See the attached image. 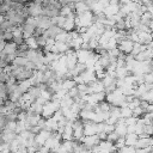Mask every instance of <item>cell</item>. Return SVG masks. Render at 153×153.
Here are the masks:
<instances>
[{
	"label": "cell",
	"instance_id": "14",
	"mask_svg": "<svg viewBox=\"0 0 153 153\" xmlns=\"http://www.w3.org/2000/svg\"><path fill=\"white\" fill-rule=\"evenodd\" d=\"M115 131L118 134L120 137H124L127 134V126L126 123H116L115 124Z\"/></svg>",
	"mask_w": 153,
	"mask_h": 153
},
{
	"label": "cell",
	"instance_id": "33",
	"mask_svg": "<svg viewBox=\"0 0 153 153\" xmlns=\"http://www.w3.org/2000/svg\"><path fill=\"white\" fill-rule=\"evenodd\" d=\"M84 1H85V2L88 5V7H91V6H92L94 2H97V0H84Z\"/></svg>",
	"mask_w": 153,
	"mask_h": 153
},
{
	"label": "cell",
	"instance_id": "6",
	"mask_svg": "<svg viewBox=\"0 0 153 153\" xmlns=\"http://www.w3.org/2000/svg\"><path fill=\"white\" fill-rule=\"evenodd\" d=\"M91 54H92L91 50H85V49H78V50H75V55H76L78 62H82V63H85V61L87 59H90Z\"/></svg>",
	"mask_w": 153,
	"mask_h": 153
},
{
	"label": "cell",
	"instance_id": "18",
	"mask_svg": "<svg viewBox=\"0 0 153 153\" xmlns=\"http://www.w3.org/2000/svg\"><path fill=\"white\" fill-rule=\"evenodd\" d=\"M75 85H76V84H75V81H74L73 79H66V80H63V81L61 82L62 88L66 90V91H68L71 87H73V86H75Z\"/></svg>",
	"mask_w": 153,
	"mask_h": 153
},
{
	"label": "cell",
	"instance_id": "1",
	"mask_svg": "<svg viewBox=\"0 0 153 153\" xmlns=\"http://www.w3.org/2000/svg\"><path fill=\"white\" fill-rule=\"evenodd\" d=\"M5 18L8 19V20H10L13 25H16V26L22 25V24L26 20V18L23 16V13H22L20 11H14V10H10L8 12H6V13H5Z\"/></svg>",
	"mask_w": 153,
	"mask_h": 153
},
{
	"label": "cell",
	"instance_id": "2",
	"mask_svg": "<svg viewBox=\"0 0 153 153\" xmlns=\"http://www.w3.org/2000/svg\"><path fill=\"white\" fill-rule=\"evenodd\" d=\"M133 41H130V39H122L118 44H117V48L121 50V51H123L124 54H129L130 51H131V49H133Z\"/></svg>",
	"mask_w": 153,
	"mask_h": 153
},
{
	"label": "cell",
	"instance_id": "22",
	"mask_svg": "<svg viewBox=\"0 0 153 153\" xmlns=\"http://www.w3.org/2000/svg\"><path fill=\"white\" fill-rule=\"evenodd\" d=\"M35 39H36V43L38 45V48H43L47 43V38L43 36V35H39V36H33Z\"/></svg>",
	"mask_w": 153,
	"mask_h": 153
},
{
	"label": "cell",
	"instance_id": "25",
	"mask_svg": "<svg viewBox=\"0 0 153 153\" xmlns=\"http://www.w3.org/2000/svg\"><path fill=\"white\" fill-rule=\"evenodd\" d=\"M143 78V82L145 84H152L153 82V75H152V72H148V73H145L142 75Z\"/></svg>",
	"mask_w": 153,
	"mask_h": 153
},
{
	"label": "cell",
	"instance_id": "8",
	"mask_svg": "<svg viewBox=\"0 0 153 153\" xmlns=\"http://www.w3.org/2000/svg\"><path fill=\"white\" fill-rule=\"evenodd\" d=\"M2 140L6 142V143H10L12 140H14L16 139V136L18 135L14 130H10V129H6V128H4L2 129Z\"/></svg>",
	"mask_w": 153,
	"mask_h": 153
},
{
	"label": "cell",
	"instance_id": "21",
	"mask_svg": "<svg viewBox=\"0 0 153 153\" xmlns=\"http://www.w3.org/2000/svg\"><path fill=\"white\" fill-rule=\"evenodd\" d=\"M27 61H29V60H27L26 57H24V56H16V57L13 59L12 63H13V65H17V66H25Z\"/></svg>",
	"mask_w": 153,
	"mask_h": 153
},
{
	"label": "cell",
	"instance_id": "4",
	"mask_svg": "<svg viewBox=\"0 0 153 153\" xmlns=\"http://www.w3.org/2000/svg\"><path fill=\"white\" fill-rule=\"evenodd\" d=\"M137 42L140 44H143V45H147L148 43L152 42V35L149 31H141L137 33Z\"/></svg>",
	"mask_w": 153,
	"mask_h": 153
},
{
	"label": "cell",
	"instance_id": "23",
	"mask_svg": "<svg viewBox=\"0 0 153 153\" xmlns=\"http://www.w3.org/2000/svg\"><path fill=\"white\" fill-rule=\"evenodd\" d=\"M133 115V110L127 105V106H123V108H121V117H124V118H127V117H129V116H131Z\"/></svg>",
	"mask_w": 153,
	"mask_h": 153
},
{
	"label": "cell",
	"instance_id": "31",
	"mask_svg": "<svg viewBox=\"0 0 153 153\" xmlns=\"http://www.w3.org/2000/svg\"><path fill=\"white\" fill-rule=\"evenodd\" d=\"M12 42H14L17 45H19V44H22L24 42V37H13L12 38Z\"/></svg>",
	"mask_w": 153,
	"mask_h": 153
},
{
	"label": "cell",
	"instance_id": "15",
	"mask_svg": "<svg viewBox=\"0 0 153 153\" xmlns=\"http://www.w3.org/2000/svg\"><path fill=\"white\" fill-rule=\"evenodd\" d=\"M62 29H63L65 31H67V32L73 31V30L75 29L74 19H68V18H66V20H65V23H63V25H62Z\"/></svg>",
	"mask_w": 153,
	"mask_h": 153
},
{
	"label": "cell",
	"instance_id": "34",
	"mask_svg": "<svg viewBox=\"0 0 153 153\" xmlns=\"http://www.w3.org/2000/svg\"><path fill=\"white\" fill-rule=\"evenodd\" d=\"M109 5H120V0H109Z\"/></svg>",
	"mask_w": 153,
	"mask_h": 153
},
{
	"label": "cell",
	"instance_id": "27",
	"mask_svg": "<svg viewBox=\"0 0 153 153\" xmlns=\"http://www.w3.org/2000/svg\"><path fill=\"white\" fill-rule=\"evenodd\" d=\"M16 126H17V121H7L6 124H5V128L10 129V130H14Z\"/></svg>",
	"mask_w": 153,
	"mask_h": 153
},
{
	"label": "cell",
	"instance_id": "7",
	"mask_svg": "<svg viewBox=\"0 0 153 153\" xmlns=\"http://www.w3.org/2000/svg\"><path fill=\"white\" fill-rule=\"evenodd\" d=\"M134 59L139 62H142V61H147V60H151L152 59V50L149 49H145V50H141L140 53H137Z\"/></svg>",
	"mask_w": 153,
	"mask_h": 153
},
{
	"label": "cell",
	"instance_id": "36",
	"mask_svg": "<svg viewBox=\"0 0 153 153\" xmlns=\"http://www.w3.org/2000/svg\"><path fill=\"white\" fill-rule=\"evenodd\" d=\"M4 19H5V16H4V14H1V13H0V24H1V23H2V22H4Z\"/></svg>",
	"mask_w": 153,
	"mask_h": 153
},
{
	"label": "cell",
	"instance_id": "16",
	"mask_svg": "<svg viewBox=\"0 0 153 153\" xmlns=\"http://www.w3.org/2000/svg\"><path fill=\"white\" fill-rule=\"evenodd\" d=\"M109 106H110V103L109 102H105L104 99H102V100H99L97 103V110H96V112L97 111H99V112H106V111H109Z\"/></svg>",
	"mask_w": 153,
	"mask_h": 153
},
{
	"label": "cell",
	"instance_id": "37",
	"mask_svg": "<svg viewBox=\"0 0 153 153\" xmlns=\"http://www.w3.org/2000/svg\"><path fill=\"white\" fill-rule=\"evenodd\" d=\"M71 1H73V2H78V1H80V0H71Z\"/></svg>",
	"mask_w": 153,
	"mask_h": 153
},
{
	"label": "cell",
	"instance_id": "9",
	"mask_svg": "<svg viewBox=\"0 0 153 153\" xmlns=\"http://www.w3.org/2000/svg\"><path fill=\"white\" fill-rule=\"evenodd\" d=\"M88 10H90L88 5H87L84 0H80V1L75 2L73 11L75 12V14H80V13H84V12H86V11H88Z\"/></svg>",
	"mask_w": 153,
	"mask_h": 153
},
{
	"label": "cell",
	"instance_id": "19",
	"mask_svg": "<svg viewBox=\"0 0 153 153\" xmlns=\"http://www.w3.org/2000/svg\"><path fill=\"white\" fill-rule=\"evenodd\" d=\"M16 25H13L8 19H4V22L0 24V29L2 30V31H6V30H13V27H14Z\"/></svg>",
	"mask_w": 153,
	"mask_h": 153
},
{
	"label": "cell",
	"instance_id": "26",
	"mask_svg": "<svg viewBox=\"0 0 153 153\" xmlns=\"http://www.w3.org/2000/svg\"><path fill=\"white\" fill-rule=\"evenodd\" d=\"M55 20H56V25L60 26V27H62V25H63V23H65V20H66V17L59 14V16L55 17Z\"/></svg>",
	"mask_w": 153,
	"mask_h": 153
},
{
	"label": "cell",
	"instance_id": "35",
	"mask_svg": "<svg viewBox=\"0 0 153 153\" xmlns=\"http://www.w3.org/2000/svg\"><path fill=\"white\" fill-rule=\"evenodd\" d=\"M5 43H6L5 41H0V51L4 49V47H5Z\"/></svg>",
	"mask_w": 153,
	"mask_h": 153
},
{
	"label": "cell",
	"instance_id": "28",
	"mask_svg": "<svg viewBox=\"0 0 153 153\" xmlns=\"http://www.w3.org/2000/svg\"><path fill=\"white\" fill-rule=\"evenodd\" d=\"M12 38H13L12 30H6V31H4V39H5V41H12Z\"/></svg>",
	"mask_w": 153,
	"mask_h": 153
},
{
	"label": "cell",
	"instance_id": "30",
	"mask_svg": "<svg viewBox=\"0 0 153 153\" xmlns=\"http://www.w3.org/2000/svg\"><path fill=\"white\" fill-rule=\"evenodd\" d=\"M6 122H7V121H6V116H5V114L1 112V114H0V131L5 128Z\"/></svg>",
	"mask_w": 153,
	"mask_h": 153
},
{
	"label": "cell",
	"instance_id": "11",
	"mask_svg": "<svg viewBox=\"0 0 153 153\" xmlns=\"http://www.w3.org/2000/svg\"><path fill=\"white\" fill-rule=\"evenodd\" d=\"M16 50H17V44H16L14 42H12V41H7V42L5 43V47H4V49H2L1 51H2L4 54L8 55V54L16 53Z\"/></svg>",
	"mask_w": 153,
	"mask_h": 153
},
{
	"label": "cell",
	"instance_id": "38",
	"mask_svg": "<svg viewBox=\"0 0 153 153\" xmlns=\"http://www.w3.org/2000/svg\"><path fill=\"white\" fill-rule=\"evenodd\" d=\"M1 148H2V146H1V145H0V151H1Z\"/></svg>",
	"mask_w": 153,
	"mask_h": 153
},
{
	"label": "cell",
	"instance_id": "32",
	"mask_svg": "<svg viewBox=\"0 0 153 153\" xmlns=\"http://www.w3.org/2000/svg\"><path fill=\"white\" fill-rule=\"evenodd\" d=\"M8 63H7V61L5 60V59H2V57H0V69H2L4 67H6Z\"/></svg>",
	"mask_w": 153,
	"mask_h": 153
},
{
	"label": "cell",
	"instance_id": "29",
	"mask_svg": "<svg viewBox=\"0 0 153 153\" xmlns=\"http://www.w3.org/2000/svg\"><path fill=\"white\" fill-rule=\"evenodd\" d=\"M7 98V93H6V88H5V84L0 85V99H6Z\"/></svg>",
	"mask_w": 153,
	"mask_h": 153
},
{
	"label": "cell",
	"instance_id": "5",
	"mask_svg": "<svg viewBox=\"0 0 153 153\" xmlns=\"http://www.w3.org/2000/svg\"><path fill=\"white\" fill-rule=\"evenodd\" d=\"M22 31H23V37L24 38L31 37L33 35V31H35V25L33 24H30L27 22H24L22 24Z\"/></svg>",
	"mask_w": 153,
	"mask_h": 153
},
{
	"label": "cell",
	"instance_id": "13",
	"mask_svg": "<svg viewBox=\"0 0 153 153\" xmlns=\"http://www.w3.org/2000/svg\"><path fill=\"white\" fill-rule=\"evenodd\" d=\"M137 135L135 133H127L126 136H124V145L127 146H134L136 140H137Z\"/></svg>",
	"mask_w": 153,
	"mask_h": 153
},
{
	"label": "cell",
	"instance_id": "10",
	"mask_svg": "<svg viewBox=\"0 0 153 153\" xmlns=\"http://www.w3.org/2000/svg\"><path fill=\"white\" fill-rule=\"evenodd\" d=\"M61 136H62V140H72L73 139V128L71 126V122H68L63 127V131H62Z\"/></svg>",
	"mask_w": 153,
	"mask_h": 153
},
{
	"label": "cell",
	"instance_id": "20",
	"mask_svg": "<svg viewBox=\"0 0 153 153\" xmlns=\"http://www.w3.org/2000/svg\"><path fill=\"white\" fill-rule=\"evenodd\" d=\"M24 42L29 45V48H30V49H37V48H38V45H37L36 39H35V37H33V36L27 37V38H24Z\"/></svg>",
	"mask_w": 153,
	"mask_h": 153
},
{
	"label": "cell",
	"instance_id": "24",
	"mask_svg": "<svg viewBox=\"0 0 153 153\" xmlns=\"http://www.w3.org/2000/svg\"><path fill=\"white\" fill-rule=\"evenodd\" d=\"M118 137H120V136H118V134L115 131V129H114L112 131L108 133V135H106V140H108V141H110V142H112V143H114Z\"/></svg>",
	"mask_w": 153,
	"mask_h": 153
},
{
	"label": "cell",
	"instance_id": "3",
	"mask_svg": "<svg viewBox=\"0 0 153 153\" xmlns=\"http://www.w3.org/2000/svg\"><path fill=\"white\" fill-rule=\"evenodd\" d=\"M27 7V13H29V17H37L42 13V6L36 4V2H31Z\"/></svg>",
	"mask_w": 153,
	"mask_h": 153
},
{
	"label": "cell",
	"instance_id": "12",
	"mask_svg": "<svg viewBox=\"0 0 153 153\" xmlns=\"http://www.w3.org/2000/svg\"><path fill=\"white\" fill-rule=\"evenodd\" d=\"M59 102H60V108H62V106H71L74 100H73V98L66 92V93L59 99Z\"/></svg>",
	"mask_w": 153,
	"mask_h": 153
},
{
	"label": "cell",
	"instance_id": "17",
	"mask_svg": "<svg viewBox=\"0 0 153 153\" xmlns=\"http://www.w3.org/2000/svg\"><path fill=\"white\" fill-rule=\"evenodd\" d=\"M140 99L146 100V102H148V103H152V102H153V91H152V90H147L146 92H143V93L140 96Z\"/></svg>",
	"mask_w": 153,
	"mask_h": 153
}]
</instances>
